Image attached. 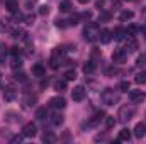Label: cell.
I'll return each instance as SVG.
<instances>
[{"mask_svg": "<svg viewBox=\"0 0 146 144\" xmlns=\"http://www.w3.org/2000/svg\"><path fill=\"white\" fill-rule=\"evenodd\" d=\"M54 90L56 92H65L66 90V80H58V81H54Z\"/></svg>", "mask_w": 146, "mask_h": 144, "instance_id": "17", "label": "cell"}, {"mask_svg": "<svg viewBox=\"0 0 146 144\" xmlns=\"http://www.w3.org/2000/svg\"><path fill=\"white\" fill-rule=\"evenodd\" d=\"M22 134L26 136V137H34L37 134V129H36V126L33 124V122H29V124H26L24 126V129H22Z\"/></svg>", "mask_w": 146, "mask_h": 144, "instance_id": "6", "label": "cell"}, {"mask_svg": "<svg viewBox=\"0 0 146 144\" xmlns=\"http://www.w3.org/2000/svg\"><path fill=\"white\" fill-rule=\"evenodd\" d=\"M51 107L54 108H65L66 107V100L63 98V97H54V98H51Z\"/></svg>", "mask_w": 146, "mask_h": 144, "instance_id": "9", "label": "cell"}, {"mask_svg": "<svg viewBox=\"0 0 146 144\" xmlns=\"http://www.w3.org/2000/svg\"><path fill=\"white\" fill-rule=\"evenodd\" d=\"M10 54L15 58V56H19V48L17 46H14V48H10Z\"/></svg>", "mask_w": 146, "mask_h": 144, "instance_id": "38", "label": "cell"}, {"mask_svg": "<svg viewBox=\"0 0 146 144\" xmlns=\"http://www.w3.org/2000/svg\"><path fill=\"white\" fill-rule=\"evenodd\" d=\"M21 139H22L21 136H15V137H12V143H21Z\"/></svg>", "mask_w": 146, "mask_h": 144, "instance_id": "42", "label": "cell"}, {"mask_svg": "<svg viewBox=\"0 0 146 144\" xmlns=\"http://www.w3.org/2000/svg\"><path fill=\"white\" fill-rule=\"evenodd\" d=\"M46 87H48V80H42L41 81V88H46Z\"/></svg>", "mask_w": 146, "mask_h": 144, "instance_id": "44", "label": "cell"}, {"mask_svg": "<svg viewBox=\"0 0 146 144\" xmlns=\"http://www.w3.org/2000/svg\"><path fill=\"white\" fill-rule=\"evenodd\" d=\"M136 51H138V41L131 37V39L126 42V53H136Z\"/></svg>", "mask_w": 146, "mask_h": 144, "instance_id": "13", "label": "cell"}, {"mask_svg": "<svg viewBox=\"0 0 146 144\" xmlns=\"http://www.w3.org/2000/svg\"><path fill=\"white\" fill-rule=\"evenodd\" d=\"M99 34H100V31H99L97 24H88V26L83 29V37H85V41H88V42L97 41V39H99Z\"/></svg>", "mask_w": 146, "mask_h": 144, "instance_id": "1", "label": "cell"}, {"mask_svg": "<svg viewBox=\"0 0 146 144\" xmlns=\"http://www.w3.org/2000/svg\"><path fill=\"white\" fill-rule=\"evenodd\" d=\"M99 39H100V42H102V44L110 42V39H112V31H109V29H102V31H100V34H99Z\"/></svg>", "mask_w": 146, "mask_h": 144, "instance_id": "10", "label": "cell"}, {"mask_svg": "<svg viewBox=\"0 0 146 144\" xmlns=\"http://www.w3.org/2000/svg\"><path fill=\"white\" fill-rule=\"evenodd\" d=\"M102 119H106V112H102V110H100V112H97V114H95V115L92 117L90 124H92V126H97V124H99V122H100Z\"/></svg>", "mask_w": 146, "mask_h": 144, "instance_id": "15", "label": "cell"}, {"mask_svg": "<svg viewBox=\"0 0 146 144\" xmlns=\"http://www.w3.org/2000/svg\"><path fill=\"white\" fill-rule=\"evenodd\" d=\"M110 19V14H102V15H100V20H102V22H106V20H109Z\"/></svg>", "mask_w": 146, "mask_h": 144, "instance_id": "40", "label": "cell"}, {"mask_svg": "<svg viewBox=\"0 0 146 144\" xmlns=\"http://www.w3.org/2000/svg\"><path fill=\"white\" fill-rule=\"evenodd\" d=\"M119 141H129L131 139V131L129 129H122V131H119V137H117Z\"/></svg>", "mask_w": 146, "mask_h": 144, "instance_id": "18", "label": "cell"}, {"mask_svg": "<svg viewBox=\"0 0 146 144\" xmlns=\"http://www.w3.org/2000/svg\"><path fill=\"white\" fill-rule=\"evenodd\" d=\"M14 76H15V80H17V81H26V80H27L24 71H17V70H15V75H14Z\"/></svg>", "mask_w": 146, "mask_h": 144, "instance_id": "31", "label": "cell"}, {"mask_svg": "<svg viewBox=\"0 0 146 144\" xmlns=\"http://www.w3.org/2000/svg\"><path fill=\"white\" fill-rule=\"evenodd\" d=\"M48 12H49V9H48L46 5H42V7H39V14H41V15H46Z\"/></svg>", "mask_w": 146, "mask_h": 144, "instance_id": "37", "label": "cell"}, {"mask_svg": "<svg viewBox=\"0 0 146 144\" xmlns=\"http://www.w3.org/2000/svg\"><path fill=\"white\" fill-rule=\"evenodd\" d=\"M10 66H12L14 70H21V68H22V61H21V59H19L17 56H15V58L12 59V63H10Z\"/></svg>", "mask_w": 146, "mask_h": 144, "instance_id": "27", "label": "cell"}, {"mask_svg": "<svg viewBox=\"0 0 146 144\" xmlns=\"http://www.w3.org/2000/svg\"><path fill=\"white\" fill-rule=\"evenodd\" d=\"M80 17H82V19H85V20H88V19H92V12H83Z\"/></svg>", "mask_w": 146, "mask_h": 144, "instance_id": "39", "label": "cell"}, {"mask_svg": "<svg viewBox=\"0 0 146 144\" xmlns=\"http://www.w3.org/2000/svg\"><path fill=\"white\" fill-rule=\"evenodd\" d=\"M138 66H145L146 65V54H141V56H138Z\"/></svg>", "mask_w": 146, "mask_h": 144, "instance_id": "35", "label": "cell"}, {"mask_svg": "<svg viewBox=\"0 0 146 144\" xmlns=\"http://www.w3.org/2000/svg\"><path fill=\"white\" fill-rule=\"evenodd\" d=\"M42 143H56V136L53 132H44L42 134Z\"/></svg>", "mask_w": 146, "mask_h": 144, "instance_id": "20", "label": "cell"}, {"mask_svg": "<svg viewBox=\"0 0 146 144\" xmlns=\"http://www.w3.org/2000/svg\"><path fill=\"white\" fill-rule=\"evenodd\" d=\"M95 7H97V9H102V7H104V0H99V2L95 3Z\"/></svg>", "mask_w": 146, "mask_h": 144, "instance_id": "41", "label": "cell"}, {"mask_svg": "<svg viewBox=\"0 0 146 144\" xmlns=\"http://www.w3.org/2000/svg\"><path fill=\"white\" fill-rule=\"evenodd\" d=\"M72 98L75 100V102H82L83 98H85V88L83 87H75L72 90Z\"/></svg>", "mask_w": 146, "mask_h": 144, "instance_id": "5", "label": "cell"}, {"mask_svg": "<svg viewBox=\"0 0 146 144\" xmlns=\"http://www.w3.org/2000/svg\"><path fill=\"white\" fill-rule=\"evenodd\" d=\"M72 10V2L70 0H63L60 3V12H70Z\"/></svg>", "mask_w": 146, "mask_h": 144, "instance_id": "19", "label": "cell"}, {"mask_svg": "<svg viewBox=\"0 0 146 144\" xmlns=\"http://www.w3.org/2000/svg\"><path fill=\"white\" fill-rule=\"evenodd\" d=\"M75 78H76L75 70H68V71L65 73V80H66V81H72V80H75Z\"/></svg>", "mask_w": 146, "mask_h": 144, "instance_id": "30", "label": "cell"}, {"mask_svg": "<svg viewBox=\"0 0 146 144\" xmlns=\"http://www.w3.org/2000/svg\"><path fill=\"white\" fill-rule=\"evenodd\" d=\"M65 22H66V20H61V19H58V20H56V27H60V29H65V27L68 26V24H65Z\"/></svg>", "mask_w": 146, "mask_h": 144, "instance_id": "36", "label": "cell"}, {"mask_svg": "<svg viewBox=\"0 0 146 144\" xmlns=\"http://www.w3.org/2000/svg\"><path fill=\"white\" fill-rule=\"evenodd\" d=\"M115 126V119L114 117H106V127L107 129H112Z\"/></svg>", "mask_w": 146, "mask_h": 144, "instance_id": "33", "label": "cell"}, {"mask_svg": "<svg viewBox=\"0 0 146 144\" xmlns=\"http://www.w3.org/2000/svg\"><path fill=\"white\" fill-rule=\"evenodd\" d=\"M3 51H5V49H3V46H2V44H0V59H2V58H3Z\"/></svg>", "mask_w": 146, "mask_h": 144, "instance_id": "45", "label": "cell"}, {"mask_svg": "<svg viewBox=\"0 0 146 144\" xmlns=\"http://www.w3.org/2000/svg\"><path fill=\"white\" fill-rule=\"evenodd\" d=\"M3 98H5L7 102L14 100V98H15V90H12V88H7V90H5V93H3Z\"/></svg>", "mask_w": 146, "mask_h": 144, "instance_id": "22", "label": "cell"}, {"mask_svg": "<svg viewBox=\"0 0 146 144\" xmlns=\"http://www.w3.org/2000/svg\"><path fill=\"white\" fill-rule=\"evenodd\" d=\"M134 136H136L138 139H141V137H145L146 136V124L145 122L136 124V127H134Z\"/></svg>", "mask_w": 146, "mask_h": 144, "instance_id": "8", "label": "cell"}, {"mask_svg": "<svg viewBox=\"0 0 146 144\" xmlns=\"http://www.w3.org/2000/svg\"><path fill=\"white\" fill-rule=\"evenodd\" d=\"M124 36H126V31H124L122 27H115V29L112 31V37H114L115 41H122Z\"/></svg>", "mask_w": 146, "mask_h": 144, "instance_id": "14", "label": "cell"}, {"mask_svg": "<svg viewBox=\"0 0 146 144\" xmlns=\"http://www.w3.org/2000/svg\"><path fill=\"white\" fill-rule=\"evenodd\" d=\"M72 26H76L78 22H80V14H73L72 17H70V20H68Z\"/></svg>", "mask_w": 146, "mask_h": 144, "instance_id": "34", "label": "cell"}, {"mask_svg": "<svg viewBox=\"0 0 146 144\" xmlns=\"http://www.w3.org/2000/svg\"><path fill=\"white\" fill-rule=\"evenodd\" d=\"M63 120H65V119H63V115H61V114H56V115H53V119H51L53 126H56V127H58V126H61V124H63Z\"/></svg>", "mask_w": 146, "mask_h": 144, "instance_id": "23", "label": "cell"}, {"mask_svg": "<svg viewBox=\"0 0 146 144\" xmlns=\"http://www.w3.org/2000/svg\"><path fill=\"white\" fill-rule=\"evenodd\" d=\"M36 102H37V97H36V95H27V97H26V104H27L29 107L36 105Z\"/></svg>", "mask_w": 146, "mask_h": 144, "instance_id": "28", "label": "cell"}, {"mask_svg": "<svg viewBox=\"0 0 146 144\" xmlns=\"http://www.w3.org/2000/svg\"><path fill=\"white\" fill-rule=\"evenodd\" d=\"M12 37H14V39H24V37H26V32H24L22 29H14V31H12Z\"/></svg>", "mask_w": 146, "mask_h": 144, "instance_id": "25", "label": "cell"}, {"mask_svg": "<svg viewBox=\"0 0 146 144\" xmlns=\"http://www.w3.org/2000/svg\"><path fill=\"white\" fill-rule=\"evenodd\" d=\"M129 98H131L133 104H141L143 98H145V95H143L141 90H131V92H129Z\"/></svg>", "mask_w": 146, "mask_h": 144, "instance_id": "7", "label": "cell"}, {"mask_svg": "<svg viewBox=\"0 0 146 144\" xmlns=\"http://www.w3.org/2000/svg\"><path fill=\"white\" fill-rule=\"evenodd\" d=\"M106 73H107V75L110 76V75H114V73H115V68H109V70H107Z\"/></svg>", "mask_w": 146, "mask_h": 144, "instance_id": "43", "label": "cell"}, {"mask_svg": "<svg viewBox=\"0 0 146 144\" xmlns=\"http://www.w3.org/2000/svg\"><path fill=\"white\" fill-rule=\"evenodd\" d=\"M102 100L106 105H114L115 102H119V95L112 90V88H106L102 92Z\"/></svg>", "mask_w": 146, "mask_h": 144, "instance_id": "2", "label": "cell"}, {"mask_svg": "<svg viewBox=\"0 0 146 144\" xmlns=\"http://www.w3.org/2000/svg\"><path fill=\"white\" fill-rule=\"evenodd\" d=\"M124 31H126V36L133 37L134 34H136V31H138V27H136V26H127V29H124Z\"/></svg>", "mask_w": 146, "mask_h": 144, "instance_id": "29", "label": "cell"}, {"mask_svg": "<svg viewBox=\"0 0 146 144\" xmlns=\"http://www.w3.org/2000/svg\"><path fill=\"white\" fill-rule=\"evenodd\" d=\"M83 71L87 73V75H90V73H94L95 71V63L94 61H88L85 66H83Z\"/></svg>", "mask_w": 146, "mask_h": 144, "instance_id": "24", "label": "cell"}, {"mask_svg": "<svg viewBox=\"0 0 146 144\" xmlns=\"http://www.w3.org/2000/svg\"><path fill=\"white\" fill-rule=\"evenodd\" d=\"M5 9L10 12V14H17L19 12V3L15 0H7L5 2Z\"/></svg>", "mask_w": 146, "mask_h": 144, "instance_id": "11", "label": "cell"}, {"mask_svg": "<svg viewBox=\"0 0 146 144\" xmlns=\"http://www.w3.org/2000/svg\"><path fill=\"white\" fill-rule=\"evenodd\" d=\"M78 2H80V3H88L90 0H78Z\"/></svg>", "mask_w": 146, "mask_h": 144, "instance_id": "46", "label": "cell"}, {"mask_svg": "<svg viewBox=\"0 0 146 144\" xmlns=\"http://www.w3.org/2000/svg\"><path fill=\"white\" fill-rule=\"evenodd\" d=\"M129 87H131V83H129V81H126V80L119 83V90H121V92H127V90H129Z\"/></svg>", "mask_w": 146, "mask_h": 144, "instance_id": "32", "label": "cell"}, {"mask_svg": "<svg viewBox=\"0 0 146 144\" xmlns=\"http://www.w3.org/2000/svg\"><path fill=\"white\" fill-rule=\"evenodd\" d=\"M44 73H46V68H44L41 63H36V65L33 66V75H34V76L42 78V76H44Z\"/></svg>", "mask_w": 146, "mask_h": 144, "instance_id": "12", "label": "cell"}, {"mask_svg": "<svg viewBox=\"0 0 146 144\" xmlns=\"http://www.w3.org/2000/svg\"><path fill=\"white\" fill-rule=\"evenodd\" d=\"M36 117L39 119V120L46 119V117H48V108H46V107H39L36 110Z\"/></svg>", "mask_w": 146, "mask_h": 144, "instance_id": "21", "label": "cell"}, {"mask_svg": "<svg viewBox=\"0 0 146 144\" xmlns=\"http://www.w3.org/2000/svg\"><path fill=\"white\" fill-rule=\"evenodd\" d=\"M134 81L138 83V85H145L146 83V71H141L136 78H134Z\"/></svg>", "mask_w": 146, "mask_h": 144, "instance_id": "26", "label": "cell"}, {"mask_svg": "<svg viewBox=\"0 0 146 144\" xmlns=\"http://www.w3.org/2000/svg\"><path fill=\"white\" fill-rule=\"evenodd\" d=\"M133 17H134V12H133V10H124V12H121V15H119V19H121L122 22L131 20Z\"/></svg>", "mask_w": 146, "mask_h": 144, "instance_id": "16", "label": "cell"}, {"mask_svg": "<svg viewBox=\"0 0 146 144\" xmlns=\"http://www.w3.org/2000/svg\"><path fill=\"white\" fill-rule=\"evenodd\" d=\"M126 58H127V53H126V49H115L114 53H112V61L114 63H126Z\"/></svg>", "mask_w": 146, "mask_h": 144, "instance_id": "4", "label": "cell"}, {"mask_svg": "<svg viewBox=\"0 0 146 144\" xmlns=\"http://www.w3.org/2000/svg\"><path fill=\"white\" fill-rule=\"evenodd\" d=\"M133 115H134V108H133V107H127V105L121 107V108H119V112H117L119 122H129V120L133 119Z\"/></svg>", "mask_w": 146, "mask_h": 144, "instance_id": "3", "label": "cell"}]
</instances>
